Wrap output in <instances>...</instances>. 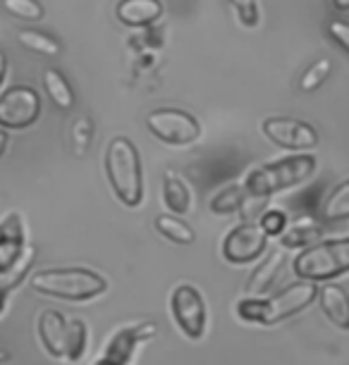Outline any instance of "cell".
<instances>
[{"label": "cell", "mask_w": 349, "mask_h": 365, "mask_svg": "<svg viewBox=\"0 0 349 365\" xmlns=\"http://www.w3.org/2000/svg\"><path fill=\"white\" fill-rule=\"evenodd\" d=\"M318 299L316 282H294L275 296H263V299H244L237 303V315L251 325L270 327L287 318H294L311 306Z\"/></svg>", "instance_id": "6da1fadb"}, {"label": "cell", "mask_w": 349, "mask_h": 365, "mask_svg": "<svg viewBox=\"0 0 349 365\" xmlns=\"http://www.w3.org/2000/svg\"><path fill=\"white\" fill-rule=\"evenodd\" d=\"M34 294L51 296V299L86 303L96 296L106 294L108 282L103 274L88 270V267H46L29 277Z\"/></svg>", "instance_id": "7a4b0ae2"}, {"label": "cell", "mask_w": 349, "mask_h": 365, "mask_svg": "<svg viewBox=\"0 0 349 365\" xmlns=\"http://www.w3.org/2000/svg\"><path fill=\"white\" fill-rule=\"evenodd\" d=\"M106 177L115 198L127 208H139L143 201L141 155L127 136H118L106 148Z\"/></svg>", "instance_id": "3957f363"}, {"label": "cell", "mask_w": 349, "mask_h": 365, "mask_svg": "<svg viewBox=\"0 0 349 365\" xmlns=\"http://www.w3.org/2000/svg\"><path fill=\"white\" fill-rule=\"evenodd\" d=\"M313 172H316V158L311 153L287 155L283 160L251 170L244 179V189L251 198H268L292 187H299Z\"/></svg>", "instance_id": "277c9868"}, {"label": "cell", "mask_w": 349, "mask_h": 365, "mask_svg": "<svg viewBox=\"0 0 349 365\" xmlns=\"http://www.w3.org/2000/svg\"><path fill=\"white\" fill-rule=\"evenodd\" d=\"M294 274L304 282H333L349 272V239H328L294 258Z\"/></svg>", "instance_id": "5b68a950"}, {"label": "cell", "mask_w": 349, "mask_h": 365, "mask_svg": "<svg viewBox=\"0 0 349 365\" xmlns=\"http://www.w3.org/2000/svg\"><path fill=\"white\" fill-rule=\"evenodd\" d=\"M146 127L156 139L168 146H191L201 136V125L194 115L177 108H161L146 115Z\"/></svg>", "instance_id": "8992f818"}, {"label": "cell", "mask_w": 349, "mask_h": 365, "mask_svg": "<svg viewBox=\"0 0 349 365\" xmlns=\"http://www.w3.org/2000/svg\"><path fill=\"white\" fill-rule=\"evenodd\" d=\"M170 313L180 332L191 341L203 339L208 325V311L201 292L191 284H180L170 294Z\"/></svg>", "instance_id": "52a82bcc"}, {"label": "cell", "mask_w": 349, "mask_h": 365, "mask_svg": "<svg viewBox=\"0 0 349 365\" xmlns=\"http://www.w3.org/2000/svg\"><path fill=\"white\" fill-rule=\"evenodd\" d=\"M41 96L31 86H10L0 96V129L22 132L41 117Z\"/></svg>", "instance_id": "ba28073f"}, {"label": "cell", "mask_w": 349, "mask_h": 365, "mask_svg": "<svg viewBox=\"0 0 349 365\" xmlns=\"http://www.w3.org/2000/svg\"><path fill=\"white\" fill-rule=\"evenodd\" d=\"M263 136L270 143L287 150H299L309 153L311 148L318 146V132L309 122L294 120V117H268L261 125Z\"/></svg>", "instance_id": "9c48e42d"}, {"label": "cell", "mask_w": 349, "mask_h": 365, "mask_svg": "<svg viewBox=\"0 0 349 365\" xmlns=\"http://www.w3.org/2000/svg\"><path fill=\"white\" fill-rule=\"evenodd\" d=\"M268 249V237L258 225L242 222L228 232L223 239V258L232 265H249L256 263Z\"/></svg>", "instance_id": "30bf717a"}, {"label": "cell", "mask_w": 349, "mask_h": 365, "mask_svg": "<svg viewBox=\"0 0 349 365\" xmlns=\"http://www.w3.org/2000/svg\"><path fill=\"white\" fill-rule=\"evenodd\" d=\"M156 332H158V325L148 320L141 322H132V325H125L115 332L106 344L103 358H111V361L120 363V365H129L134 361L136 351L143 346L146 341H151Z\"/></svg>", "instance_id": "8fae6325"}, {"label": "cell", "mask_w": 349, "mask_h": 365, "mask_svg": "<svg viewBox=\"0 0 349 365\" xmlns=\"http://www.w3.org/2000/svg\"><path fill=\"white\" fill-rule=\"evenodd\" d=\"M36 332L44 349L53 358H58V361L60 358L63 361L70 358V318H65L60 311L46 308V311L39 313Z\"/></svg>", "instance_id": "7c38bea8"}, {"label": "cell", "mask_w": 349, "mask_h": 365, "mask_svg": "<svg viewBox=\"0 0 349 365\" xmlns=\"http://www.w3.org/2000/svg\"><path fill=\"white\" fill-rule=\"evenodd\" d=\"M24 249H26V239H24L22 215L19 212H10L8 217L0 220V272L10 270L22 258Z\"/></svg>", "instance_id": "4fadbf2b"}, {"label": "cell", "mask_w": 349, "mask_h": 365, "mask_svg": "<svg viewBox=\"0 0 349 365\" xmlns=\"http://www.w3.org/2000/svg\"><path fill=\"white\" fill-rule=\"evenodd\" d=\"M285 263H287V251L273 249L268 256L256 265L251 277L246 279L244 289H246V294H249V299H263V296L270 292V287L278 282V274L285 267Z\"/></svg>", "instance_id": "5bb4252c"}, {"label": "cell", "mask_w": 349, "mask_h": 365, "mask_svg": "<svg viewBox=\"0 0 349 365\" xmlns=\"http://www.w3.org/2000/svg\"><path fill=\"white\" fill-rule=\"evenodd\" d=\"M318 306L328 320L342 332H349V294L345 287L325 282L318 287Z\"/></svg>", "instance_id": "9a60e30c"}, {"label": "cell", "mask_w": 349, "mask_h": 365, "mask_svg": "<svg viewBox=\"0 0 349 365\" xmlns=\"http://www.w3.org/2000/svg\"><path fill=\"white\" fill-rule=\"evenodd\" d=\"M115 15L125 26L143 29L163 17V3L161 0H120Z\"/></svg>", "instance_id": "2e32d148"}, {"label": "cell", "mask_w": 349, "mask_h": 365, "mask_svg": "<svg viewBox=\"0 0 349 365\" xmlns=\"http://www.w3.org/2000/svg\"><path fill=\"white\" fill-rule=\"evenodd\" d=\"M323 237V225H318L313 217H297L294 222L287 225V230L280 234V249H309L318 244Z\"/></svg>", "instance_id": "e0dca14e"}, {"label": "cell", "mask_w": 349, "mask_h": 365, "mask_svg": "<svg viewBox=\"0 0 349 365\" xmlns=\"http://www.w3.org/2000/svg\"><path fill=\"white\" fill-rule=\"evenodd\" d=\"M191 189L187 182L175 175V172H166L163 175V203L170 210V215H187L191 210Z\"/></svg>", "instance_id": "ac0fdd59"}, {"label": "cell", "mask_w": 349, "mask_h": 365, "mask_svg": "<svg viewBox=\"0 0 349 365\" xmlns=\"http://www.w3.org/2000/svg\"><path fill=\"white\" fill-rule=\"evenodd\" d=\"M318 215L320 222L325 225H338L349 220V179L340 182L333 191H328L325 198L320 201Z\"/></svg>", "instance_id": "d6986e66"}, {"label": "cell", "mask_w": 349, "mask_h": 365, "mask_svg": "<svg viewBox=\"0 0 349 365\" xmlns=\"http://www.w3.org/2000/svg\"><path fill=\"white\" fill-rule=\"evenodd\" d=\"M44 88H46L48 98L53 101V106H56L58 110L67 113V110L74 108V91H72L70 81H67V77L60 70L48 67V70L44 72Z\"/></svg>", "instance_id": "ffe728a7"}, {"label": "cell", "mask_w": 349, "mask_h": 365, "mask_svg": "<svg viewBox=\"0 0 349 365\" xmlns=\"http://www.w3.org/2000/svg\"><path fill=\"white\" fill-rule=\"evenodd\" d=\"M153 225L163 237H166L168 241H173V244H177V246H191L196 241V232L191 230L184 220H180L177 215H170V212L158 215L153 220Z\"/></svg>", "instance_id": "44dd1931"}, {"label": "cell", "mask_w": 349, "mask_h": 365, "mask_svg": "<svg viewBox=\"0 0 349 365\" xmlns=\"http://www.w3.org/2000/svg\"><path fill=\"white\" fill-rule=\"evenodd\" d=\"M17 41L26 51L46 55V58H56V55L63 53V43L58 38H53L51 34H44L39 29H22L17 34Z\"/></svg>", "instance_id": "7402d4cb"}, {"label": "cell", "mask_w": 349, "mask_h": 365, "mask_svg": "<svg viewBox=\"0 0 349 365\" xmlns=\"http://www.w3.org/2000/svg\"><path fill=\"white\" fill-rule=\"evenodd\" d=\"M34 263H36V246L26 244L22 258H19L17 263L10 267V270L0 272V289H3V292H8V294L12 292V289H17L26 277H29Z\"/></svg>", "instance_id": "603a6c76"}, {"label": "cell", "mask_w": 349, "mask_h": 365, "mask_svg": "<svg viewBox=\"0 0 349 365\" xmlns=\"http://www.w3.org/2000/svg\"><path fill=\"white\" fill-rule=\"evenodd\" d=\"M246 196L249 194H246L244 184H230V187H223L211 198L208 208L211 212H216V215H232V212H237L244 205Z\"/></svg>", "instance_id": "cb8c5ba5"}, {"label": "cell", "mask_w": 349, "mask_h": 365, "mask_svg": "<svg viewBox=\"0 0 349 365\" xmlns=\"http://www.w3.org/2000/svg\"><path fill=\"white\" fill-rule=\"evenodd\" d=\"M330 72H333V60L330 58L316 60V63H313L309 70L302 74V79H299V88H302L304 93L316 91V88H320L328 81Z\"/></svg>", "instance_id": "d4e9b609"}, {"label": "cell", "mask_w": 349, "mask_h": 365, "mask_svg": "<svg viewBox=\"0 0 349 365\" xmlns=\"http://www.w3.org/2000/svg\"><path fill=\"white\" fill-rule=\"evenodd\" d=\"M88 346V327L84 320L70 318V363H79Z\"/></svg>", "instance_id": "484cf974"}, {"label": "cell", "mask_w": 349, "mask_h": 365, "mask_svg": "<svg viewBox=\"0 0 349 365\" xmlns=\"http://www.w3.org/2000/svg\"><path fill=\"white\" fill-rule=\"evenodd\" d=\"M3 10L24 22H39L44 17V5L39 0H3Z\"/></svg>", "instance_id": "4316f807"}, {"label": "cell", "mask_w": 349, "mask_h": 365, "mask_svg": "<svg viewBox=\"0 0 349 365\" xmlns=\"http://www.w3.org/2000/svg\"><path fill=\"white\" fill-rule=\"evenodd\" d=\"M91 139H93V125L88 117H79L77 122L72 125V143H74V153L77 155H84L88 146H91Z\"/></svg>", "instance_id": "83f0119b"}, {"label": "cell", "mask_w": 349, "mask_h": 365, "mask_svg": "<svg viewBox=\"0 0 349 365\" xmlns=\"http://www.w3.org/2000/svg\"><path fill=\"white\" fill-rule=\"evenodd\" d=\"M287 225H290V220H287L285 210H278V208L265 210L261 220H258V227L265 232V237H280V234L287 230Z\"/></svg>", "instance_id": "f1b7e54d"}, {"label": "cell", "mask_w": 349, "mask_h": 365, "mask_svg": "<svg viewBox=\"0 0 349 365\" xmlns=\"http://www.w3.org/2000/svg\"><path fill=\"white\" fill-rule=\"evenodd\" d=\"M228 3L237 10L239 22H242L244 26H249V29H251V26H256V22H258L256 0H228Z\"/></svg>", "instance_id": "f546056e"}, {"label": "cell", "mask_w": 349, "mask_h": 365, "mask_svg": "<svg viewBox=\"0 0 349 365\" xmlns=\"http://www.w3.org/2000/svg\"><path fill=\"white\" fill-rule=\"evenodd\" d=\"M328 34H330V38L335 41V43L342 46L349 53V24L347 22H342V19H333V22L328 24Z\"/></svg>", "instance_id": "4dcf8cb0"}, {"label": "cell", "mask_w": 349, "mask_h": 365, "mask_svg": "<svg viewBox=\"0 0 349 365\" xmlns=\"http://www.w3.org/2000/svg\"><path fill=\"white\" fill-rule=\"evenodd\" d=\"M5 74H8V58L0 51V86H3V81H5Z\"/></svg>", "instance_id": "1f68e13d"}, {"label": "cell", "mask_w": 349, "mask_h": 365, "mask_svg": "<svg viewBox=\"0 0 349 365\" xmlns=\"http://www.w3.org/2000/svg\"><path fill=\"white\" fill-rule=\"evenodd\" d=\"M5 148H8V132H5V129H0V158H3Z\"/></svg>", "instance_id": "d6a6232c"}, {"label": "cell", "mask_w": 349, "mask_h": 365, "mask_svg": "<svg viewBox=\"0 0 349 365\" xmlns=\"http://www.w3.org/2000/svg\"><path fill=\"white\" fill-rule=\"evenodd\" d=\"M333 5L338 10H342V12H347L349 10V0H333Z\"/></svg>", "instance_id": "836d02e7"}, {"label": "cell", "mask_w": 349, "mask_h": 365, "mask_svg": "<svg viewBox=\"0 0 349 365\" xmlns=\"http://www.w3.org/2000/svg\"><path fill=\"white\" fill-rule=\"evenodd\" d=\"M5 308H8V292H3V289H0V313H3Z\"/></svg>", "instance_id": "e575fe53"}, {"label": "cell", "mask_w": 349, "mask_h": 365, "mask_svg": "<svg viewBox=\"0 0 349 365\" xmlns=\"http://www.w3.org/2000/svg\"><path fill=\"white\" fill-rule=\"evenodd\" d=\"M93 365H120V363H115V361H111V358H98Z\"/></svg>", "instance_id": "d590c367"}, {"label": "cell", "mask_w": 349, "mask_h": 365, "mask_svg": "<svg viewBox=\"0 0 349 365\" xmlns=\"http://www.w3.org/2000/svg\"><path fill=\"white\" fill-rule=\"evenodd\" d=\"M8 361H10V354H8V351L0 349V363H8Z\"/></svg>", "instance_id": "8d00e7d4"}]
</instances>
